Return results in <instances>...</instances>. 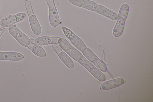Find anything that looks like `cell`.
I'll use <instances>...</instances> for the list:
<instances>
[{"label":"cell","instance_id":"obj_5","mask_svg":"<svg viewBox=\"0 0 153 102\" xmlns=\"http://www.w3.org/2000/svg\"><path fill=\"white\" fill-rule=\"evenodd\" d=\"M82 52L84 56L100 70L102 72L106 71L105 64L91 49L87 47Z\"/></svg>","mask_w":153,"mask_h":102},{"label":"cell","instance_id":"obj_20","mask_svg":"<svg viewBox=\"0 0 153 102\" xmlns=\"http://www.w3.org/2000/svg\"><path fill=\"white\" fill-rule=\"evenodd\" d=\"M5 29V27L2 26H0V37L3 33L4 30Z\"/></svg>","mask_w":153,"mask_h":102},{"label":"cell","instance_id":"obj_15","mask_svg":"<svg viewBox=\"0 0 153 102\" xmlns=\"http://www.w3.org/2000/svg\"><path fill=\"white\" fill-rule=\"evenodd\" d=\"M36 55L39 57H44L46 55V52L43 48L41 46L35 44L30 50Z\"/></svg>","mask_w":153,"mask_h":102},{"label":"cell","instance_id":"obj_6","mask_svg":"<svg viewBox=\"0 0 153 102\" xmlns=\"http://www.w3.org/2000/svg\"><path fill=\"white\" fill-rule=\"evenodd\" d=\"M62 29L65 36L79 50L82 52L87 48L82 41L70 29L65 27H62Z\"/></svg>","mask_w":153,"mask_h":102},{"label":"cell","instance_id":"obj_19","mask_svg":"<svg viewBox=\"0 0 153 102\" xmlns=\"http://www.w3.org/2000/svg\"><path fill=\"white\" fill-rule=\"evenodd\" d=\"M51 42H53L58 43V41L59 39L60 38L58 36H50Z\"/></svg>","mask_w":153,"mask_h":102},{"label":"cell","instance_id":"obj_4","mask_svg":"<svg viewBox=\"0 0 153 102\" xmlns=\"http://www.w3.org/2000/svg\"><path fill=\"white\" fill-rule=\"evenodd\" d=\"M8 30L12 36L22 46L27 47L30 43L29 37L23 33L16 25L9 27Z\"/></svg>","mask_w":153,"mask_h":102},{"label":"cell","instance_id":"obj_13","mask_svg":"<svg viewBox=\"0 0 153 102\" xmlns=\"http://www.w3.org/2000/svg\"><path fill=\"white\" fill-rule=\"evenodd\" d=\"M28 19L33 32L35 35H39L41 33L42 29L40 24L35 14L28 16Z\"/></svg>","mask_w":153,"mask_h":102},{"label":"cell","instance_id":"obj_2","mask_svg":"<svg viewBox=\"0 0 153 102\" xmlns=\"http://www.w3.org/2000/svg\"><path fill=\"white\" fill-rule=\"evenodd\" d=\"M77 62L99 81H103L105 80V74L84 56H83Z\"/></svg>","mask_w":153,"mask_h":102},{"label":"cell","instance_id":"obj_21","mask_svg":"<svg viewBox=\"0 0 153 102\" xmlns=\"http://www.w3.org/2000/svg\"><path fill=\"white\" fill-rule=\"evenodd\" d=\"M30 41L31 42H32L33 43H35V40L33 38H30Z\"/></svg>","mask_w":153,"mask_h":102},{"label":"cell","instance_id":"obj_10","mask_svg":"<svg viewBox=\"0 0 153 102\" xmlns=\"http://www.w3.org/2000/svg\"><path fill=\"white\" fill-rule=\"evenodd\" d=\"M24 57L22 54L18 52L0 51V60L19 61Z\"/></svg>","mask_w":153,"mask_h":102},{"label":"cell","instance_id":"obj_7","mask_svg":"<svg viewBox=\"0 0 153 102\" xmlns=\"http://www.w3.org/2000/svg\"><path fill=\"white\" fill-rule=\"evenodd\" d=\"M26 16V14L24 12H20L14 15H8L0 20V26L5 28L9 27L23 21Z\"/></svg>","mask_w":153,"mask_h":102},{"label":"cell","instance_id":"obj_1","mask_svg":"<svg viewBox=\"0 0 153 102\" xmlns=\"http://www.w3.org/2000/svg\"><path fill=\"white\" fill-rule=\"evenodd\" d=\"M129 10V6L126 4H123L120 7L117 20L113 31V34L114 36L118 37L122 34L124 27L125 21L127 18Z\"/></svg>","mask_w":153,"mask_h":102},{"label":"cell","instance_id":"obj_11","mask_svg":"<svg viewBox=\"0 0 153 102\" xmlns=\"http://www.w3.org/2000/svg\"><path fill=\"white\" fill-rule=\"evenodd\" d=\"M94 11L112 20H116L118 19V15L116 13L101 5L97 4Z\"/></svg>","mask_w":153,"mask_h":102},{"label":"cell","instance_id":"obj_9","mask_svg":"<svg viewBox=\"0 0 153 102\" xmlns=\"http://www.w3.org/2000/svg\"><path fill=\"white\" fill-rule=\"evenodd\" d=\"M72 4L91 11H94L97 4L90 0H68Z\"/></svg>","mask_w":153,"mask_h":102},{"label":"cell","instance_id":"obj_3","mask_svg":"<svg viewBox=\"0 0 153 102\" xmlns=\"http://www.w3.org/2000/svg\"><path fill=\"white\" fill-rule=\"evenodd\" d=\"M58 44L61 48L68 56L78 61L83 56L77 49L72 46L66 39L60 38Z\"/></svg>","mask_w":153,"mask_h":102},{"label":"cell","instance_id":"obj_18","mask_svg":"<svg viewBox=\"0 0 153 102\" xmlns=\"http://www.w3.org/2000/svg\"><path fill=\"white\" fill-rule=\"evenodd\" d=\"M52 47L58 55L62 51V50L60 47L58 43L55 42H51V43Z\"/></svg>","mask_w":153,"mask_h":102},{"label":"cell","instance_id":"obj_14","mask_svg":"<svg viewBox=\"0 0 153 102\" xmlns=\"http://www.w3.org/2000/svg\"><path fill=\"white\" fill-rule=\"evenodd\" d=\"M58 56L68 68L71 69L74 67V64L73 61L65 52L62 51L59 54Z\"/></svg>","mask_w":153,"mask_h":102},{"label":"cell","instance_id":"obj_12","mask_svg":"<svg viewBox=\"0 0 153 102\" xmlns=\"http://www.w3.org/2000/svg\"><path fill=\"white\" fill-rule=\"evenodd\" d=\"M124 83L123 79L120 77L103 83L100 86V88L102 90H108L121 85Z\"/></svg>","mask_w":153,"mask_h":102},{"label":"cell","instance_id":"obj_17","mask_svg":"<svg viewBox=\"0 0 153 102\" xmlns=\"http://www.w3.org/2000/svg\"><path fill=\"white\" fill-rule=\"evenodd\" d=\"M25 5L26 10L28 16L35 14L33 11L30 2L28 0H26L25 2Z\"/></svg>","mask_w":153,"mask_h":102},{"label":"cell","instance_id":"obj_16","mask_svg":"<svg viewBox=\"0 0 153 102\" xmlns=\"http://www.w3.org/2000/svg\"><path fill=\"white\" fill-rule=\"evenodd\" d=\"M51 42L50 36H43L36 38L35 41V44L39 46H43L51 44Z\"/></svg>","mask_w":153,"mask_h":102},{"label":"cell","instance_id":"obj_8","mask_svg":"<svg viewBox=\"0 0 153 102\" xmlns=\"http://www.w3.org/2000/svg\"><path fill=\"white\" fill-rule=\"evenodd\" d=\"M48 7V15L50 24L53 27L60 24V19L57 10L53 0H46Z\"/></svg>","mask_w":153,"mask_h":102}]
</instances>
